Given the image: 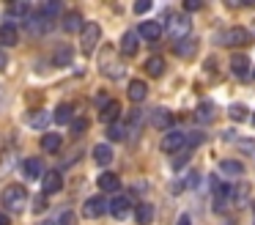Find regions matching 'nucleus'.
I'll use <instances>...</instances> for the list:
<instances>
[{"mask_svg": "<svg viewBox=\"0 0 255 225\" xmlns=\"http://www.w3.org/2000/svg\"><path fill=\"white\" fill-rule=\"evenodd\" d=\"M0 201H3L6 212L22 214L25 209H28V203H30V195H28V190H25L22 184H8L6 190L0 192Z\"/></svg>", "mask_w": 255, "mask_h": 225, "instance_id": "nucleus-1", "label": "nucleus"}, {"mask_svg": "<svg viewBox=\"0 0 255 225\" xmlns=\"http://www.w3.org/2000/svg\"><path fill=\"white\" fill-rule=\"evenodd\" d=\"M167 36L173 38V41H181L184 36H189V27H192V22H189V16H184V14H170L167 16Z\"/></svg>", "mask_w": 255, "mask_h": 225, "instance_id": "nucleus-2", "label": "nucleus"}, {"mask_svg": "<svg viewBox=\"0 0 255 225\" xmlns=\"http://www.w3.org/2000/svg\"><path fill=\"white\" fill-rule=\"evenodd\" d=\"M217 41L225 44V47H244V44H250V33L244 27H228L217 36Z\"/></svg>", "mask_w": 255, "mask_h": 225, "instance_id": "nucleus-3", "label": "nucleus"}, {"mask_svg": "<svg viewBox=\"0 0 255 225\" xmlns=\"http://www.w3.org/2000/svg\"><path fill=\"white\" fill-rule=\"evenodd\" d=\"M110 52H113V49H105L102 58H99L102 74L110 77V80H121V77H124V63H121V60H110Z\"/></svg>", "mask_w": 255, "mask_h": 225, "instance_id": "nucleus-4", "label": "nucleus"}, {"mask_svg": "<svg viewBox=\"0 0 255 225\" xmlns=\"http://www.w3.org/2000/svg\"><path fill=\"white\" fill-rule=\"evenodd\" d=\"M80 33H83V41H80V44H83V52L91 55V52H94V47H96V41L102 38V27L96 25V22H88Z\"/></svg>", "mask_w": 255, "mask_h": 225, "instance_id": "nucleus-5", "label": "nucleus"}, {"mask_svg": "<svg viewBox=\"0 0 255 225\" xmlns=\"http://www.w3.org/2000/svg\"><path fill=\"white\" fill-rule=\"evenodd\" d=\"M159 148L165 154H173V151H181V148H187V132H167L165 137H162Z\"/></svg>", "mask_w": 255, "mask_h": 225, "instance_id": "nucleus-6", "label": "nucleus"}, {"mask_svg": "<svg viewBox=\"0 0 255 225\" xmlns=\"http://www.w3.org/2000/svg\"><path fill=\"white\" fill-rule=\"evenodd\" d=\"M107 212H110L116 220H127L129 214H132V203H129L127 195H116L110 201V206H107Z\"/></svg>", "mask_w": 255, "mask_h": 225, "instance_id": "nucleus-7", "label": "nucleus"}, {"mask_svg": "<svg viewBox=\"0 0 255 225\" xmlns=\"http://www.w3.org/2000/svg\"><path fill=\"white\" fill-rule=\"evenodd\" d=\"M61 190H63V179H61V173L50 170V173L41 176V192H44V195H55V192H61Z\"/></svg>", "mask_w": 255, "mask_h": 225, "instance_id": "nucleus-8", "label": "nucleus"}, {"mask_svg": "<svg viewBox=\"0 0 255 225\" xmlns=\"http://www.w3.org/2000/svg\"><path fill=\"white\" fill-rule=\"evenodd\" d=\"M137 38H145V41H156V38L165 33V25L162 22H143V25L137 27Z\"/></svg>", "mask_w": 255, "mask_h": 225, "instance_id": "nucleus-9", "label": "nucleus"}, {"mask_svg": "<svg viewBox=\"0 0 255 225\" xmlns=\"http://www.w3.org/2000/svg\"><path fill=\"white\" fill-rule=\"evenodd\" d=\"M105 212H107V201H105V198H88V201H85V206H83V214L88 220L102 217Z\"/></svg>", "mask_w": 255, "mask_h": 225, "instance_id": "nucleus-10", "label": "nucleus"}, {"mask_svg": "<svg viewBox=\"0 0 255 225\" xmlns=\"http://www.w3.org/2000/svg\"><path fill=\"white\" fill-rule=\"evenodd\" d=\"M250 66H253V63H250V58H247L244 52L231 55V71H233L236 77H242V80H244V77L250 74Z\"/></svg>", "mask_w": 255, "mask_h": 225, "instance_id": "nucleus-11", "label": "nucleus"}, {"mask_svg": "<svg viewBox=\"0 0 255 225\" xmlns=\"http://www.w3.org/2000/svg\"><path fill=\"white\" fill-rule=\"evenodd\" d=\"M140 38H137V33L134 30H127L121 36V55H127V58H132V55H137V49H140Z\"/></svg>", "mask_w": 255, "mask_h": 225, "instance_id": "nucleus-12", "label": "nucleus"}, {"mask_svg": "<svg viewBox=\"0 0 255 225\" xmlns=\"http://www.w3.org/2000/svg\"><path fill=\"white\" fill-rule=\"evenodd\" d=\"M99 118L105 121V124H116V121L121 118V104H118V99H110V102H105V107H102Z\"/></svg>", "mask_w": 255, "mask_h": 225, "instance_id": "nucleus-13", "label": "nucleus"}, {"mask_svg": "<svg viewBox=\"0 0 255 225\" xmlns=\"http://www.w3.org/2000/svg\"><path fill=\"white\" fill-rule=\"evenodd\" d=\"M72 60H74V49H72V44H61V47L52 52V63L55 66H72Z\"/></svg>", "mask_w": 255, "mask_h": 225, "instance_id": "nucleus-14", "label": "nucleus"}, {"mask_svg": "<svg viewBox=\"0 0 255 225\" xmlns=\"http://www.w3.org/2000/svg\"><path fill=\"white\" fill-rule=\"evenodd\" d=\"M0 41L6 44V47H14L19 44V30L14 22H6V25H0Z\"/></svg>", "mask_w": 255, "mask_h": 225, "instance_id": "nucleus-15", "label": "nucleus"}, {"mask_svg": "<svg viewBox=\"0 0 255 225\" xmlns=\"http://www.w3.org/2000/svg\"><path fill=\"white\" fill-rule=\"evenodd\" d=\"M85 27L83 16H80V11H69V14H63V30L66 33H80Z\"/></svg>", "mask_w": 255, "mask_h": 225, "instance_id": "nucleus-16", "label": "nucleus"}, {"mask_svg": "<svg viewBox=\"0 0 255 225\" xmlns=\"http://www.w3.org/2000/svg\"><path fill=\"white\" fill-rule=\"evenodd\" d=\"M22 173L28 176V181H36V179H41V176H44V162H41V159H25V165H22Z\"/></svg>", "mask_w": 255, "mask_h": 225, "instance_id": "nucleus-17", "label": "nucleus"}, {"mask_svg": "<svg viewBox=\"0 0 255 225\" xmlns=\"http://www.w3.org/2000/svg\"><path fill=\"white\" fill-rule=\"evenodd\" d=\"M96 184H99L102 192H116L118 187H121V179H118L116 173H110V170H105V173L96 179Z\"/></svg>", "mask_w": 255, "mask_h": 225, "instance_id": "nucleus-18", "label": "nucleus"}, {"mask_svg": "<svg viewBox=\"0 0 255 225\" xmlns=\"http://www.w3.org/2000/svg\"><path fill=\"white\" fill-rule=\"evenodd\" d=\"M228 198H231V187L214 181V212H222V206H228Z\"/></svg>", "mask_w": 255, "mask_h": 225, "instance_id": "nucleus-19", "label": "nucleus"}, {"mask_svg": "<svg viewBox=\"0 0 255 225\" xmlns=\"http://www.w3.org/2000/svg\"><path fill=\"white\" fill-rule=\"evenodd\" d=\"M154 126L156 129H173V124H176V118H173V113H167V110H154Z\"/></svg>", "mask_w": 255, "mask_h": 225, "instance_id": "nucleus-20", "label": "nucleus"}, {"mask_svg": "<svg viewBox=\"0 0 255 225\" xmlns=\"http://www.w3.org/2000/svg\"><path fill=\"white\" fill-rule=\"evenodd\" d=\"M94 162L102 165V168L113 162V148L107 146V143H99V146H94Z\"/></svg>", "mask_w": 255, "mask_h": 225, "instance_id": "nucleus-21", "label": "nucleus"}, {"mask_svg": "<svg viewBox=\"0 0 255 225\" xmlns=\"http://www.w3.org/2000/svg\"><path fill=\"white\" fill-rule=\"evenodd\" d=\"M220 173H225V176H242L244 173V165L239 162V159H220Z\"/></svg>", "mask_w": 255, "mask_h": 225, "instance_id": "nucleus-22", "label": "nucleus"}, {"mask_svg": "<svg viewBox=\"0 0 255 225\" xmlns=\"http://www.w3.org/2000/svg\"><path fill=\"white\" fill-rule=\"evenodd\" d=\"M195 52H198V41H195V38H184V41L176 44V55H178V58H192Z\"/></svg>", "mask_w": 255, "mask_h": 225, "instance_id": "nucleus-23", "label": "nucleus"}, {"mask_svg": "<svg viewBox=\"0 0 255 225\" xmlns=\"http://www.w3.org/2000/svg\"><path fill=\"white\" fill-rule=\"evenodd\" d=\"M145 96H148V85H145V82H140V80L129 82V99H132V102H143Z\"/></svg>", "mask_w": 255, "mask_h": 225, "instance_id": "nucleus-24", "label": "nucleus"}, {"mask_svg": "<svg viewBox=\"0 0 255 225\" xmlns=\"http://www.w3.org/2000/svg\"><path fill=\"white\" fill-rule=\"evenodd\" d=\"M195 118H198L200 124H211V121L217 118V113H214V104H211V102H203V104H198V113H195Z\"/></svg>", "mask_w": 255, "mask_h": 225, "instance_id": "nucleus-25", "label": "nucleus"}, {"mask_svg": "<svg viewBox=\"0 0 255 225\" xmlns=\"http://www.w3.org/2000/svg\"><path fill=\"white\" fill-rule=\"evenodd\" d=\"M134 220H137L140 225H148L151 220H154V206H151V203H140V206L134 209Z\"/></svg>", "mask_w": 255, "mask_h": 225, "instance_id": "nucleus-26", "label": "nucleus"}, {"mask_svg": "<svg viewBox=\"0 0 255 225\" xmlns=\"http://www.w3.org/2000/svg\"><path fill=\"white\" fill-rule=\"evenodd\" d=\"M41 148L50 151V154H55L58 148H61V135H58V132H47V135L41 137Z\"/></svg>", "mask_w": 255, "mask_h": 225, "instance_id": "nucleus-27", "label": "nucleus"}, {"mask_svg": "<svg viewBox=\"0 0 255 225\" xmlns=\"http://www.w3.org/2000/svg\"><path fill=\"white\" fill-rule=\"evenodd\" d=\"M52 118H55V124H72V104H66V102L58 104Z\"/></svg>", "mask_w": 255, "mask_h": 225, "instance_id": "nucleus-28", "label": "nucleus"}, {"mask_svg": "<svg viewBox=\"0 0 255 225\" xmlns=\"http://www.w3.org/2000/svg\"><path fill=\"white\" fill-rule=\"evenodd\" d=\"M28 124L33 126V129H44V126L50 124V110H39V113H33L28 118Z\"/></svg>", "mask_w": 255, "mask_h": 225, "instance_id": "nucleus-29", "label": "nucleus"}, {"mask_svg": "<svg viewBox=\"0 0 255 225\" xmlns=\"http://www.w3.org/2000/svg\"><path fill=\"white\" fill-rule=\"evenodd\" d=\"M145 71H148L151 77H162L165 74V60L162 58H148L145 60Z\"/></svg>", "mask_w": 255, "mask_h": 225, "instance_id": "nucleus-30", "label": "nucleus"}, {"mask_svg": "<svg viewBox=\"0 0 255 225\" xmlns=\"http://www.w3.org/2000/svg\"><path fill=\"white\" fill-rule=\"evenodd\" d=\"M107 137H110V140H124V137H127V126L124 124H110V129H107Z\"/></svg>", "mask_w": 255, "mask_h": 225, "instance_id": "nucleus-31", "label": "nucleus"}, {"mask_svg": "<svg viewBox=\"0 0 255 225\" xmlns=\"http://www.w3.org/2000/svg\"><path fill=\"white\" fill-rule=\"evenodd\" d=\"M8 14H11V16H25V19H28V16H30V5L28 3H14V5H8Z\"/></svg>", "mask_w": 255, "mask_h": 225, "instance_id": "nucleus-32", "label": "nucleus"}, {"mask_svg": "<svg viewBox=\"0 0 255 225\" xmlns=\"http://www.w3.org/2000/svg\"><path fill=\"white\" fill-rule=\"evenodd\" d=\"M228 115H231L233 121H244V118H247V107H244V104H231Z\"/></svg>", "mask_w": 255, "mask_h": 225, "instance_id": "nucleus-33", "label": "nucleus"}, {"mask_svg": "<svg viewBox=\"0 0 255 225\" xmlns=\"http://www.w3.org/2000/svg\"><path fill=\"white\" fill-rule=\"evenodd\" d=\"M58 11H61V3H44V5L39 8V14H44L47 19H52V16H55Z\"/></svg>", "mask_w": 255, "mask_h": 225, "instance_id": "nucleus-34", "label": "nucleus"}, {"mask_svg": "<svg viewBox=\"0 0 255 225\" xmlns=\"http://www.w3.org/2000/svg\"><path fill=\"white\" fill-rule=\"evenodd\" d=\"M58 225H77V214H74L72 209L61 212V220H58Z\"/></svg>", "mask_w": 255, "mask_h": 225, "instance_id": "nucleus-35", "label": "nucleus"}, {"mask_svg": "<svg viewBox=\"0 0 255 225\" xmlns=\"http://www.w3.org/2000/svg\"><path fill=\"white\" fill-rule=\"evenodd\" d=\"M85 129H88V121L85 118H72V132L74 135H83Z\"/></svg>", "mask_w": 255, "mask_h": 225, "instance_id": "nucleus-36", "label": "nucleus"}, {"mask_svg": "<svg viewBox=\"0 0 255 225\" xmlns=\"http://www.w3.org/2000/svg\"><path fill=\"white\" fill-rule=\"evenodd\" d=\"M145 11H151V3H148V0H140V3H134V14H145Z\"/></svg>", "mask_w": 255, "mask_h": 225, "instance_id": "nucleus-37", "label": "nucleus"}, {"mask_svg": "<svg viewBox=\"0 0 255 225\" xmlns=\"http://www.w3.org/2000/svg\"><path fill=\"white\" fill-rule=\"evenodd\" d=\"M184 8H187V11H200V8H203V3H200V0H187Z\"/></svg>", "mask_w": 255, "mask_h": 225, "instance_id": "nucleus-38", "label": "nucleus"}, {"mask_svg": "<svg viewBox=\"0 0 255 225\" xmlns=\"http://www.w3.org/2000/svg\"><path fill=\"white\" fill-rule=\"evenodd\" d=\"M200 140H203V135H200V132H195V135H187V146H198Z\"/></svg>", "mask_w": 255, "mask_h": 225, "instance_id": "nucleus-39", "label": "nucleus"}, {"mask_svg": "<svg viewBox=\"0 0 255 225\" xmlns=\"http://www.w3.org/2000/svg\"><path fill=\"white\" fill-rule=\"evenodd\" d=\"M6 66H8V58H6V49L0 47V71L6 69Z\"/></svg>", "mask_w": 255, "mask_h": 225, "instance_id": "nucleus-40", "label": "nucleus"}, {"mask_svg": "<svg viewBox=\"0 0 255 225\" xmlns=\"http://www.w3.org/2000/svg\"><path fill=\"white\" fill-rule=\"evenodd\" d=\"M178 225H192V220H189V214H181V220H178Z\"/></svg>", "mask_w": 255, "mask_h": 225, "instance_id": "nucleus-41", "label": "nucleus"}, {"mask_svg": "<svg viewBox=\"0 0 255 225\" xmlns=\"http://www.w3.org/2000/svg\"><path fill=\"white\" fill-rule=\"evenodd\" d=\"M0 225H8V217H6V212H0Z\"/></svg>", "mask_w": 255, "mask_h": 225, "instance_id": "nucleus-42", "label": "nucleus"}, {"mask_svg": "<svg viewBox=\"0 0 255 225\" xmlns=\"http://www.w3.org/2000/svg\"><path fill=\"white\" fill-rule=\"evenodd\" d=\"M3 102H6V91L0 88V107H3Z\"/></svg>", "mask_w": 255, "mask_h": 225, "instance_id": "nucleus-43", "label": "nucleus"}, {"mask_svg": "<svg viewBox=\"0 0 255 225\" xmlns=\"http://www.w3.org/2000/svg\"><path fill=\"white\" fill-rule=\"evenodd\" d=\"M39 225H52V223H50V220H41V223H39Z\"/></svg>", "mask_w": 255, "mask_h": 225, "instance_id": "nucleus-44", "label": "nucleus"}, {"mask_svg": "<svg viewBox=\"0 0 255 225\" xmlns=\"http://www.w3.org/2000/svg\"><path fill=\"white\" fill-rule=\"evenodd\" d=\"M253 124H255V113H253Z\"/></svg>", "mask_w": 255, "mask_h": 225, "instance_id": "nucleus-45", "label": "nucleus"}, {"mask_svg": "<svg viewBox=\"0 0 255 225\" xmlns=\"http://www.w3.org/2000/svg\"><path fill=\"white\" fill-rule=\"evenodd\" d=\"M253 74H255V69H253Z\"/></svg>", "mask_w": 255, "mask_h": 225, "instance_id": "nucleus-46", "label": "nucleus"}]
</instances>
